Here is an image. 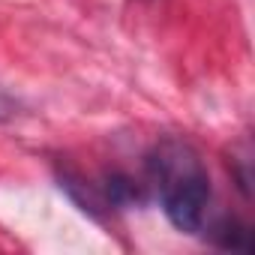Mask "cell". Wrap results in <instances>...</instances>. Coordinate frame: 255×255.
<instances>
[{
    "label": "cell",
    "mask_w": 255,
    "mask_h": 255,
    "mask_svg": "<svg viewBox=\"0 0 255 255\" xmlns=\"http://www.w3.org/2000/svg\"><path fill=\"white\" fill-rule=\"evenodd\" d=\"M147 174L168 222L183 234L201 231L210 204V174L201 153L189 141L168 135L150 150Z\"/></svg>",
    "instance_id": "1"
},
{
    "label": "cell",
    "mask_w": 255,
    "mask_h": 255,
    "mask_svg": "<svg viewBox=\"0 0 255 255\" xmlns=\"http://www.w3.org/2000/svg\"><path fill=\"white\" fill-rule=\"evenodd\" d=\"M60 189H66L69 192V198L84 210V213H90V216H99V210H108V204H105V198H102V189L99 186H93V183H87L84 177H78V174H60Z\"/></svg>",
    "instance_id": "2"
},
{
    "label": "cell",
    "mask_w": 255,
    "mask_h": 255,
    "mask_svg": "<svg viewBox=\"0 0 255 255\" xmlns=\"http://www.w3.org/2000/svg\"><path fill=\"white\" fill-rule=\"evenodd\" d=\"M99 189H102V198H105L108 207H129V204H141V201H144L141 189H138L129 177H123V174L105 177V183H102Z\"/></svg>",
    "instance_id": "3"
},
{
    "label": "cell",
    "mask_w": 255,
    "mask_h": 255,
    "mask_svg": "<svg viewBox=\"0 0 255 255\" xmlns=\"http://www.w3.org/2000/svg\"><path fill=\"white\" fill-rule=\"evenodd\" d=\"M216 243L231 252H246L249 249V228L237 219H222L216 225Z\"/></svg>",
    "instance_id": "4"
},
{
    "label": "cell",
    "mask_w": 255,
    "mask_h": 255,
    "mask_svg": "<svg viewBox=\"0 0 255 255\" xmlns=\"http://www.w3.org/2000/svg\"><path fill=\"white\" fill-rule=\"evenodd\" d=\"M15 99H9L6 93H0V120H9L12 114H15Z\"/></svg>",
    "instance_id": "5"
}]
</instances>
